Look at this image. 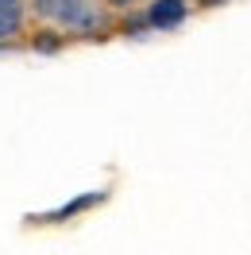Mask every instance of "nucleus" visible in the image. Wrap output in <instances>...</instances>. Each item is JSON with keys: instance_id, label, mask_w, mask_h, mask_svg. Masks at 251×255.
<instances>
[{"instance_id": "20e7f679", "label": "nucleus", "mask_w": 251, "mask_h": 255, "mask_svg": "<svg viewBox=\"0 0 251 255\" xmlns=\"http://www.w3.org/2000/svg\"><path fill=\"white\" fill-rule=\"evenodd\" d=\"M105 4H109V8H135L139 0H105Z\"/></svg>"}, {"instance_id": "f257e3e1", "label": "nucleus", "mask_w": 251, "mask_h": 255, "mask_svg": "<svg viewBox=\"0 0 251 255\" xmlns=\"http://www.w3.org/2000/svg\"><path fill=\"white\" fill-rule=\"evenodd\" d=\"M31 16L58 35H97L105 27V0H31Z\"/></svg>"}, {"instance_id": "f03ea898", "label": "nucleus", "mask_w": 251, "mask_h": 255, "mask_svg": "<svg viewBox=\"0 0 251 255\" xmlns=\"http://www.w3.org/2000/svg\"><path fill=\"white\" fill-rule=\"evenodd\" d=\"M27 19H31V4L27 0H0V43L19 39Z\"/></svg>"}, {"instance_id": "7ed1b4c3", "label": "nucleus", "mask_w": 251, "mask_h": 255, "mask_svg": "<svg viewBox=\"0 0 251 255\" xmlns=\"http://www.w3.org/2000/svg\"><path fill=\"white\" fill-rule=\"evenodd\" d=\"M186 0H155L151 8H147V19L155 23V27H174V23H182L186 19Z\"/></svg>"}]
</instances>
